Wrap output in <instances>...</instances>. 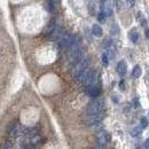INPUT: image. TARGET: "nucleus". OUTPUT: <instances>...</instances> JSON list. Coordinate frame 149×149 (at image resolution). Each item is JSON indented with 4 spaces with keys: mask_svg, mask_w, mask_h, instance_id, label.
Segmentation results:
<instances>
[{
    "mask_svg": "<svg viewBox=\"0 0 149 149\" xmlns=\"http://www.w3.org/2000/svg\"><path fill=\"white\" fill-rule=\"evenodd\" d=\"M86 93L91 97H97L100 95V88L95 84L91 85V86H86Z\"/></svg>",
    "mask_w": 149,
    "mask_h": 149,
    "instance_id": "5",
    "label": "nucleus"
},
{
    "mask_svg": "<svg viewBox=\"0 0 149 149\" xmlns=\"http://www.w3.org/2000/svg\"><path fill=\"white\" fill-rule=\"evenodd\" d=\"M116 70H117V74L119 76H125L126 72H127V64L125 61H119L117 63V67H116Z\"/></svg>",
    "mask_w": 149,
    "mask_h": 149,
    "instance_id": "6",
    "label": "nucleus"
},
{
    "mask_svg": "<svg viewBox=\"0 0 149 149\" xmlns=\"http://www.w3.org/2000/svg\"><path fill=\"white\" fill-rule=\"evenodd\" d=\"M143 147H145V148H149V138H148V139H146V141H145V145H143Z\"/></svg>",
    "mask_w": 149,
    "mask_h": 149,
    "instance_id": "20",
    "label": "nucleus"
},
{
    "mask_svg": "<svg viewBox=\"0 0 149 149\" xmlns=\"http://www.w3.org/2000/svg\"><path fill=\"white\" fill-rule=\"evenodd\" d=\"M92 33H93V36H95V37H102L103 30H102V28L99 24H94L93 26H92Z\"/></svg>",
    "mask_w": 149,
    "mask_h": 149,
    "instance_id": "9",
    "label": "nucleus"
},
{
    "mask_svg": "<svg viewBox=\"0 0 149 149\" xmlns=\"http://www.w3.org/2000/svg\"><path fill=\"white\" fill-rule=\"evenodd\" d=\"M119 87H120V90H125L126 88V85H125V83H124V80H122L120 83H119Z\"/></svg>",
    "mask_w": 149,
    "mask_h": 149,
    "instance_id": "18",
    "label": "nucleus"
},
{
    "mask_svg": "<svg viewBox=\"0 0 149 149\" xmlns=\"http://www.w3.org/2000/svg\"><path fill=\"white\" fill-rule=\"evenodd\" d=\"M62 29L58 26V25H55L54 26V29L52 30V32L49 33V39H52V40H56V39H58V38L62 37Z\"/></svg>",
    "mask_w": 149,
    "mask_h": 149,
    "instance_id": "8",
    "label": "nucleus"
},
{
    "mask_svg": "<svg viewBox=\"0 0 149 149\" xmlns=\"http://www.w3.org/2000/svg\"><path fill=\"white\" fill-rule=\"evenodd\" d=\"M104 109V101L101 97H95V100H93L87 108V115H93V113H97V112L103 111Z\"/></svg>",
    "mask_w": 149,
    "mask_h": 149,
    "instance_id": "1",
    "label": "nucleus"
},
{
    "mask_svg": "<svg viewBox=\"0 0 149 149\" xmlns=\"http://www.w3.org/2000/svg\"><path fill=\"white\" fill-rule=\"evenodd\" d=\"M141 131H142V127H141V126H136V127L132 129L131 135H132V136H139V135L141 134Z\"/></svg>",
    "mask_w": 149,
    "mask_h": 149,
    "instance_id": "13",
    "label": "nucleus"
},
{
    "mask_svg": "<svg viewBox=\"0 0 149 149\" xmlns=\"http://www.w3.org/2000/svg\"><path fill=\"white\" fill-rule=\"evenodd\" d=\"M111 35H113V36H118L119 35V28H118V25H113L111 28Z\"/></svg>",
    "mask_w": 149,
    "mask_h": 149,
    "instance_id": "14",
    "label": "nucleus"
},
{
    "mask_svg": "<svg viewBox=\"0 0 149 149\" xmlns=\"http://www.w3.org/2000/svg\"><path fill=\"white\" fill-rule=\"evenodd\" d=\"M140 123H141V127H143V129H146L148 126V119L146 117H142L141 120H140Z\"/></svg>",
    "mask_w": 149,
    "mask_h": 149,
    "instance_id": "15",
    "label": "nucleus"
},
{
    "mask_svg": "<svg viewBox=\"0 0 149 149\" xmlns=\"http://www.w3.org/2000/svg\"><path fill=\"white\" fill-rule=\"evenodd\" d=\"M2 148H14V143L12 141H6L5 145L2 146Z\"/></svg>",
    "mask_w": 149,
    "mask_h": 149,
    "instance_id": "16",
    "label": "nucleus"
},
{
    "mask_svg": "<svg viewBox=\"0 0 149 149\" xmlns=\"http://www.w3.org/2000/svg\"><path fill=\"white\" fill-rule=\"evenodd\" d=\"M102 62H103L104 65H108V64H109V57H108V55H107L106 53L102 56Z\"/></svg>",
    "mask_w": 149,
    "mask_h": 149,
    "instance_id": "17",
    "label": "nucleus"
},
{
    "mask_svg": "<svg viewBox=\"0 0 149 149\" xmlns=\"http://www.w3.org/2000/svg\"><path fill=\"white\" fill-rule=\"evenodd\" d=\"M95 81H96V74L94 72L93 70H90V72H88L86 79H85V81H84L83 84H84L85 86H91V85L95 84Z\"/></svg>",
    "mask_w": 149,
    "mask_h": 149,
    "instance_id": "7",
    "label": "nucleus"
},
{
    "mask_svg": "<svg viewBox=\"0 0 149 149\" xmlns=\"http://www.w3.org/2000/svg\"><path fill=\"white\" fill-rule=\"evenodd\" d=\"M134 3H135V0H127V5H129V7H133Z\"/></svg>",
    "mask_w": 149,
    "mask_h": 149,
    "instance_id": "19",
    "label": "nucleus"
},
{
    "mask_svg": "<svg viewBox=\"0 0 149 149\" xmlns=\"http://www.w3.org/2000/svg\"><path fill=\"white\" fill-rule=\"evenodd\" d=\"M132 76H133L134 78H139V77L141 76V68H140L139 65H135V67L133 68V71H132Z\"/></svg>",
    "mask_w": 149,
    "mask_h": 149,
    "instance_id": "12",
    "label": "nucleus"
},
{
    "mask_svg": "<svg viewBox=\"0 0 149 149\" xmlns=\"http://www.w3.org/2000/svg\"><path fill=\"white\" fill-rule=\"evenodd\" d=\"M129 38H130V40L133 44H136V42L139 41V35H138V32H135V31H131L130 35H129Z\"/></svg>",
    "mask_w": 149,
    "mask_h": 149,
    "instance_id": "11",
    "label": "nucleus"
},
{
    "mask_svg": "<svg viewBox=\"0 0 149 149\" xmlns=\"http://www.w3.org/2000/svg\"><path fill=\"white\" fill-rule=\"evenodd\" d=\"M74 40V36L70 33H63L60 38V46L61 47H70Z\"/></svg>",
    "mask_w": 149,
    "mask_h": 149,
    "instance_id": "3",
    "label": "nucleus"
},
{
    "mask_svg": "<svg viewBox=\"0 0 149 149\" xmlns=\"http://www.w3.org/2000/svg\"><path fill=\"white\" fill-rule=\"evenodd\" d=\"M146 37L149 38V29H146Z\"/></svg>",
    "mask_w": 149,
    "mask_h": 149,
    "instance_id": "21",
    "label": "nucleus"
},
{
    "mask_svg": "<svg viewBox=\"0 0 149 149\" xmlns=\"http://www.w3.org/2000/svg\"><path fill=\"white\" fill-rule=\"evenodd\" d=\"M58 3H60V0H49L48 1V8H49V10L51 12H54L56 9V7L58 6Z\"/></svg>",
    "mask_w": 149,
    "mask_h": 149,
    "instance_id": "10",
    "label": "nucleus"
},
{
    "mask_svg": "<svg viewBox=\"0 0 149 149\" xmlns=\"http://www.w3.org/2000/svg\"><path fill=\"white\" fill-rule=\"evenodd\" d=\"M108 141H109V134L103 130L99 131L97 135H96V147L106 148L108 146Z\"/></svg>",
    "mask_w": 149,
    "mask_h": 149,
    "instance_id": "2",
    "label": "nucleus"
},
{
    "mask_svg": "<svg viewBox=\"0 0 149 149\" xmlns=\"http://www.w3.org/2000/svg\"><path fill=\"white\" fill-rule=\"evenodd\" d=\"M104 118V111L97 112V113H93V115H88V118H87V123L93 126L94 124L96 123H101Z\"/></svg>",
    "mask_w": 149,
    "mask_h": 149,
    "instance_id": "4",
    "label": "nucleus"
}]
</instances>
